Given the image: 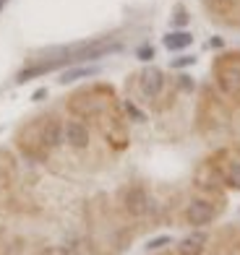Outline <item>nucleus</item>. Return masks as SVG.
I'll list each match as a JSON object with an SVG mask.
<instances>
[{"label": "nucleus", "instance_id": "f257e3e1", "mask_svg": "<svg viewBox=\"0 0 240 255\" xmlns=\"http://www.w3.org/2000/svg\"><path fill=\"white\" fill-rule=\"evenodd\" d=\"M123 42L120 39H91V42H78V44H68V47H50L42 52V60H34L31 65H26L24 71L16 76L18 84H26V81L44 76L50 71H58V68H68V65H81L89 60H99L105 55L120 52Z\"/></svg>", "mask_w": 240, "mask_h": 255}, {"label": "nucleus", "instance_id": "f03ea898", "mask_svg": "<svg viewBox=\"0 0 240 255\" xmlns=\"http://www.w3.org/2000/svg\"><path fill=\"white\" fill-rule=\"evenodd\" d=\"M214 73L220 78V86L233 97H240V57L238 55H227L220 57V63L214 65Z\"/></svg>", "mask_w": 240, "mask_h": 255}, {"label": "nucleus", "instance_id": "7ed1b4c3", "mask_svg": "<svg viewBox=\"0 0 240 255\" xmlns=\"http://www.w3.org/2000/svg\"><path fill=\"white\" fill-rule=\"evenodd\" d=\"M139 86H141V94L146 99H157L165 89V73L159 71V68H152V65L144 68L141 76H139Z\"/></svg>", "mask_w": 240, "mask_h": 255}, {"label": "nucleus", "instance_id": "20e7f679", "mask_svg": "<svg viewBox=\"0 0 240 255\" xmlns=\"http://www.w3.org/2000/svg\"><path fill=\"white\" fill-rule=\"evenodd\" d=\"M63 135H65V143L71 148H86L89 146V128L81 120H68L63 128Z\"/></svg>", "mask_w": 240, "mask_h": 255}, {"label": "nucleus", "instance_id": "39448f33", "mask_svg": "<svg viewBox=\"0 0 240 255\" xmlns=\"http://www.w3.org/2000/svg\"><path fill=\"white\" fill-rule=\"evenodd\" d=\"M214 214L217 211H214V206L209 201H191L188 211H186V219H188L191 227H204L214 219Z\"/></svg>", "mask_w": 240, "mask_h": 255}, {"label": "nucleus", "instance_id": "423d86ee", "mask_svg": "<svg viewBox=\"0 0 240 255\" xmlns=\"http://www.w3.org/2000/svg\"><path fill=\"white\" fill-rule=\"evenodd\" d=\"M149 206H152V201H149V195H146V190L131 188L128 193H125V208H128L133 216L146 214V211H149Z\"/></svg>", "mask_w": 240, "mask_h": 255}, {"label": "nucleus", "instance_id": "0eeeda50", "mask_svg": "<svg viewBox=\"0 0 240 255\" xmlns=\"http://www.w3.org/2000/svg\"><path fill=\"white\" fill-rule=\"evenodd\" d=\"M225 164H222V175L227 180V185L240 190V151H227L225 154Z\"/></svg>", "mask_w": 240, "mask_h": 255}, {"label": "nucleus", "instance_id": "6e6552de", "mask_svg": "<svg viewBox=\"0 0 240 255\" xmlns=\"http://www.w3.org/2000/svg\"><path fill=\"white\" fill-rule=\"evenodd\" d=\"M204 245H207V235H204V232H193V235H188L180 242L178 250H180V255H201Z\"/></svg>", "mask_w": 240, "mask_h": 255}, {"label": "nucleus", "instance_id": "1a4fd4ad", "mask_svg": "<svg viewBox=\"0 0 240 255\" xmlns=\"http://www.w3.org/2000/svg\"><path fill=\"white\" fill-rule=\"evenodd\" d=\"M97 73H99L97 65H78V68H71V71H63L60 73V84H73V81L91 78V76H97Z\"/></svg>", "mask_w": 240, "mask_h": 255}, {"label": "nucleus", "instance_id": "9d476101", "mask_svg": "<svg viewBox=\"0 0 240 255\" xmlns=\"http://www.w3.org/2000/svg\"><path fill=\"white\" fill-rule=\"evenodd\" d=\"M191 42H193V37L188 31H170V34H165V47L173 50V52H180V50L191 47Z\"/></svg>", "mask_w": 240, "mask_h": 255}, {"label": "nucleus", "instance_id": "9b49d317", "mask_svg": "<svg viewBox=\"0 0 240 255\" xmlns=\"http://www.w3.org/2000/svg\"><path fill=\"white\" fill-rule=\"evenodd\" d=\"M123 110H125V115H128L133 123H146V115H144L139 107H136L133 102H123Z\"/></svg>", "mask_w": 240, "mask_h": 255}, {"label": "nucleus", "instance_id": "f8f14e48", "mask_svg": "<svg viewBox=\"0 0 240 255\" xmlns=\"http://www.w3.org/2000/svg\"><path fill=\"white\" fill-rule=\"evenodd\" d=\"M188 21H191V18H188V10L183 8V5H178V8L173 10V24H175V26H186Z\"/></svg>", "mask_w": 240, "mask_h": 255}, {"label": "nucleus", "instance_id": "ddd939ff", "mask_svg": "<svg viewBox=\"0 0 240 255\" xmlns=\"http://www.w3.org/2000/svg\"><path fill=\"white\" fill-rule=\"evenodd\" d=\"M173 242V237L170 235H162V237H154V240H149L146 242V250H159V248H165V245H170Z\"/></svg>", "mask_w": 240, "mask_h": 255}, {"label": "nucleus", "instance_id": "4468645a", "mask_svg": "<svg viewBox=\"0 0 240 255\" xmlns=\"http://www.w3.org/2000/svg\"><path fill=\"white\" fill-rule=\"evenodd\" d=\"M136 57H139L141 63H149L154 57V47H152V44H141V47L136 50Z\"/></svg>", "mask_w": 240, "mask_h": 255}, {"label": "nucleus", "instance_id": "2eb2a0df", "mask_svg": "<svg viewBox=\"0 0 240 255\" xmlns=\"http://www.w3.org/2000/svg\"><path fill=\"white\" fill-rule=\"evenodd\" d=\"M193 63H196V57L180 55V57H175V60H173V68H188V65H193Z\"/></svg>", "mask_w": 240, "mask_h": 255}, {"label": "nucleus", "instance_id": "dca6fc26", "mask_svg": "<svg viewBox=\"0 0 240 255\" xmlns=\"http://www.w3.org/2000/svg\"><path fill=\"white\" fill-rule=\"evenodd\" d=\"M44 97H47V91H44V89H39V91H34V102H39V99H44Z\"/></svg>", "mask_w": 240, "mask_h": 255}, {"label": "nucleus", "instance_id": "f3484780", "mask_svg": "<svg viewBox=\"0 0 240 255\" xmlns=\"http://www.w3.org/2000/svg\"><path fill=\"white\" fill-rule=\"evenodd\" d=\"M222 44H225V42H222L220 37H214V39H212V47H222Z\"/></svg>", "mask_w": 240, "mask_h": 255}, {"label": "nucleus", "instance_id": "a211bd4d", "mask_svg": "<svg viewBox=\"0 0 240 255\" xmlns=\"http://www.w3.org/2000/svg\"><path fill=\"white\" fill-rule=\"evenodd\" d=\"M0 3H5V0H0Z\"/></svg>", "mask_w": 240, "mask_h": 255}, {"label": "nucleus", "instance_id": "6ab92c4d", "mask_svg": "<svg viewBox=\"0 0 240 255\" xmlns=\"http://www.w3.org/2000/svg\"><path fill=\"white\" fill-rule=\"evenodd\" d=\"M0 8H3V3H0Z\"/></svg>", "mask_w": 240, "mask_h": 255}]
</instances>
